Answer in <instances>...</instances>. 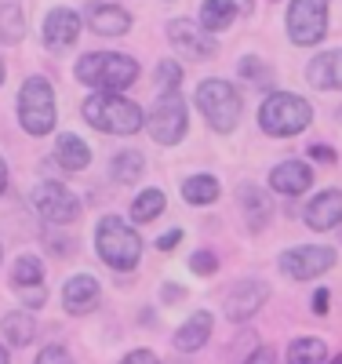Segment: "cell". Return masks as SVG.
I'll return each mask as SVG.
<instances>
[{
	"label": "cell",
	"mask_w": 342,
	"mask_h": 364,
	"mask_svg": "<svg viewBox=\"0 0 342 364\" xmlns=\"http://www.w3.org/2000/svg\"><path fill=\"white\" fill-rule=\"evenodd\" d=\"M80 113L91 128L106 135H135L142 132V120H146L142 109L132 99H124L120 91H95L91 99H84Z\"/></svg>",
	"instance_id": "1"
},
{
	"label": "cell",
	"mask_w": 342,
	"mask_h": 364,
	"mask_svg": "<svg viewBox=\"0 0 342 364\" xmlns=\"http://www.w3.org/2000/svg\"><path fill=\"white\" fill-rule=\"evenodd\" d=\"M77 80L99 91H124L139 80V63L132 55L117 51H91L77 63Z\"/></svg>",
	"instance_id": "2"
},
{
	"label": "cell",
	"mask_w": 342,
	"mask_h": 364,
	"mask_svg": "<svg viewBox=\"0 0 342 364\" xmlns=\"http://www.w3.org/2000/svg\"><path fill=\"white\" fill-rule=\"evenodd\" d=\"M309 120H314V109L295 91H273L259 106V128L273 139H292V135L306 132Z\"/></svg>",
	"instance_id": "3"
},
{
	"label": "cell",
	"mask_w": 342,
	"mask_h": 364,
	"mask_svg": "<svg viewBox=\"0 0 342 364\" xmlns=\"http://www.w3.org/2000/svg\"><path fill=\"white\" fill-rule=\"evenodd\" d=\"M95 248H99V259L113 269H135L139 259H142V237L117 215H106L99 219L95 226Z\"/></svg>",
	"instance_id": "4"
},
{
	"label": "cell",
	"mask_w": 342,
	"mask_h": 364,
	"mask_svg": "<svg viewBox=\"0 0 342 364\" xmlns=\"http://www.w3.org/2000/svg\"><path fill=\"white\" fill-rule=\"evenodd\" d=\"M58 120V106H55V87L44 77H29L18 91V124L29 135H51Z\"/></svg>",
	"instance_id": "5"
},
{
	"label": "cell",
	"mask_w": 342,
	"mask_h": 364,
	"mask_svg": "<svg viewBox=\"0 0 342 364\" xmlns=\"http://www.w3.org/2000/svg\"><path fill=\"white\" fill-rule=\"evenodd\" d=\"M197 106H201V113L208 117V124H211L215 132H223V135L240 124L244 102H240V91H237L230 80H219V77L201 80V84H197Z\"/></svg>",
	"instance_id": "6"
},
{
	"label": "cell",
	"mask_w": 342,
	"mask_h": 364,
	"mask_svg": "<svg viewBox=\"0 0 342 364\" xmlns=\"http://www.w3.org/2000/svg\"><path fill=\"white\" fill-rule=\"evenodd\" d=\"M146 128L153 135L157 146H178L186 135V102L178 91H161V99L153 102L149 117H146Z\"/></svg>",
	"instance_id": "7"
},
{
	"label": "cell",
	"mask_w": 342,
	"mask_h": 364,
	"mask_svg": "<svg viewBox=\"0 0 342 364\" xmlns=\"http://www.w3.org/2000/svg\"><path fill=\"white\" fill-rule=\"evenodd\" d=\"M328 33V0H292L288 4V37L299 48H314Z\"/></svg>",
	"instance_id": "8"
},
{
	"label": "cell",
	"mask_w": 342,
	"mask_h": 364,
	"mask_svg": "<svg viewBox=\"0 0 342 364\" xmlns=\"http://www.w3.org/2000/svg\"><path fill=\"white\" fill-rule=\"evenodd\" d=\"M33 208L44 223L55 226H70L73 219H80V197L62 182H41L33 190Z\"/></svg>",
	"instance_id": "9"
},
{
	"label": "cell",
	"mask_w": 342,
	"mask_h": 364,
	"mask_svg": "<svg viewBox=\"0 0 342 364\" xmlns=\"http://www.w3.org/2000/svg\"><path fill=\"white\" fill-rule=\"evenodd\" d=\"M277 266H281L292 281H309V277H321V273H328L335 266V248L299 245V248H288Z\"/></svg>",
	"instance_id": "10"
},
{
	"label": "cell",
	"mask_w": 342,
	"mask_h": 364,
	"mask_svg": "<svg viewBox=\"0 0 342 364\" xmlns=\"http://www.w3.org/2000/svg\"><path fill=\"white\" fill-rule=\"evenodd\" d=\"M269 299V284L266 281H237L226 295V317L230 321H252L259 310H262V302Z\"/></svg>",
	"instance_id": "11"
},
{
	"label": "cell",
	"mask_w": 342,
	"mask_h": 364,
	"mask_svg": "<svg viewBox=\"0 0 342 364\" xmlns=\"http://www.w3.org/2000/svg\"><path fill=\"white\" fill-rule=\"evenodd\" d=\"M168 37H171V44H175L186 58H211V55H215L211 33H204L201 22H193V18H175V22L168 26Z\"/></svg>",
	"instance_id": "12"
},
{
	"label": "cell",
	"mask_w": 342,
	"mask_h": 364,
	"mask_svg": "<svg viewBox=\"0 0 342 364\" xmlns=\"http://www.w3.org/2000/svg\"><path fill=\"white\" fill-rule=\"evenodd\" d=\"M84 22L95 29L99 37H124L132 29V15L120 4H109V0H91L84 8Z\"/></svg>",
	"instance_id": "13"
},
{
	"label": "cell",
	"mask_w": 342,
	"mask_h": 364,
	"mask_svg": "<svg viewBox=\"0 0 342 364\" xmlns=\"http://www.w3.org/2000/svg\"><path fill=\"white\" fill-rule=\"evenodd\" d=\"M99 299H102V288L91 273H77V277H70L66 288H62V306H66V314H73V317L91 314L99 306Z\"/></svg>",
	"instance_id": "14"
},
{
	"label": "cell",
	"mask_w": 342,
	"mask_h": 364,
	"mask_svg": "<svg viewBox=\"0 0 342 364\" xmlns=\"http://www.w3.org/2000/svg\"><path fill=\"white\" fill-rule=\"evenodd\" d=\"M342 223V190H321L314 200L306 204V226L328 233Z\"/></svg>",
	"instance_id": "15"
},
{
	"label": "cell",
	"mask_w": 342,
	"mask_h": 364,
	"mask_svg": "<svg viewBox=\"0 0 342 364\" xmlns=\"http://www.w3.org/2000/svg\"><path fill=\"white\" fill-rule=\"evenodd\" d=\"M80 26H84V18L73 8H51L44 18V44L48 48H70L80 37Z\"/></svg>",
	"instance_id": "16"
},
{
	"label": "cell",
	"mask_w": 342,
	"mask_h": 364,
	"mask_svg": "<svg viewBox=\"0 0 342 364\" xmlns=\"http://www.w3.org/2000/svg\"><path fill=\"white\" fill-rule=\"evenodd\" d=\"M309 182H314V171H309V164H302V161H284V164H277L269 171V190L284 193V197L306 193Z\"/></svg>",
	"instance_id": "17"
},
{
	"label": "cell",
	"mask_w": 342,
	"mask_h": 364,
	"mask_svg": "<svg viewBox=\"0 0 342 364\" xmlns=\"http://www.w3.org/2000/svg\"><path fill=\"white\" fill-rule=\"evenodd\" d=\"M211 314L208 310H197V314H190L178 328H175V336H171V343H175V350L178 353H193V350H201L208 339H211Z\"/></svg>",
	"instance_id": "18"
},
{
	"label": "cell",
	"mask_w": 342,
	"mask_h": 364,
	"mask_svg": "<svg viewBox=\"0 0 342 364\" xmlns=\"http://www.w3.org/2000/svg\"><path fill=\"white\" fill-rule=\"evenodd\" d=\"M306 80L317 91H338L342 87V48L335 51H321L314 63L306 66Z\"/></svg>",
	"instance_id": "19"
},
{
	"label": "cell",
	"mask_w": 342,
	"mask_h": 364,
	"mask_svg": "<svg viewBox=\"0 0 342 364\" xmlns=\"http://www.w3.org/2000/svg\"><path fill=\"white\" fill-rule=\"evenodd\" d=\"M0 336H4L11 346H29L37 339V317L29 310H11L0 321Z\"/></svg>",
	"instance_id": "20"
},
{
	"label": "cell",
	"mask_w": 342,
	"mask_h": 364,
	"mask_svg": "<svg viewBox=\"0 0 342 364\" xmlns=\"http://www.w3.org/2000/svg\"><path fill=\"white\" fill-rule=\"evenodd\" d=\"M55 161L66 171H84L91 164V149L84 146L80 135L66 132V135H58V142H55Z\"/></svg>",
	"instance_id": "21"
},
{
	"label": "cell",
	"mask_w": 342,
	"mask_h": 364,
	"mask_svg": "<svg viewBox=\"0 0 342 364\" xmlns=\"http://www.w3.org/2000/svg\"><path fill=\"white\" fill-rule=\"evenodd\" d=\"M233 11H237V0H204L197 11V22L204 33H223L233 22Z\"/></svg>",
	"instance_id": "22"
},
{
	"label": "cell",
	"mask_w": 342,
	"mask_h": 364,
	"mask_svg": "<svg viewBox=\"0 0 342 364\" xmlns=\"http://www.w3.org/2000/svg\"><path fill=\"white\" fill-rule=\"evenodd\" d=\"M182 197H186V204L204 208V204H215L223 197V186H219V178H215V175H190L182 182Z\"/></svg>",
	"instance_id": "23"
},
{
	"label": "cell",
	"mask_w": 342,
	"mask_h": 364,
	"mask_svg": "<svg viewBox=\"0 0 342 364\" xmlns=\"http://www.w3.org/2000/svg\"><path fill=\"white\" fill-rule=\"evenodd\" d=\"M26 37V15L18 0H0V41L18 44Z\"/></svg>",
	"instance_id": "24"
},
{
	"label": "cell",
	"mask_w": 342,
	"mask_h": 364,
	"mask_svg": "<svg viewBox=\"0 0 342 364\" xmlns=\"http://www.w3.org/2000/svg\"><path fill=\"white\" fill-rule=\"evenodd\" d=\"M142 168H146V157L135 154V149H120V154L109 161V175L117 182H124V186H132V182L142 178Z\"/></svg>",
	"instance_id": "25"
},
{
	"label": "cell",
	"mask_w": 342,
	"mask_h": 364,
	"mask_svg": "<svg viewBox=\"0 0 342 364\" xmlns=\"http://www.w3.org/2000/svg\"><path fill=\"white\" fill-rule=\"evenodd\" d=\"M240 204H244V211H247V223H252V230L262 226V223L269 219V211H273L269 193H266V190H255V186H240Z\"/></svg>",
	"instance_id": "26"
},
{
	"label": "cell",
	"mask_w": 342,
	"mask_h": 364,
	"mask_svg": "<svg viewBox=\"0 0 342 364\" xmlns=\"http://www.w3.org/2000/svg\"><path fill=\"white\" fill-rule=\"evenodd\" d=\"M44 281V266L37 255H18L11 266V284L15 288H37Z\"/></svg>",
	"instance_id": "27"
},
{
	"label": "cell",
	"mask_w": 342,
	"mask_h": 364,
	"mask_svg": "<svg viewBox=\"0 0 342 364\" xmlns=\"http://www.w3.org/2000/svg\"><path fill=\"white\" fill-rule=\"evenodd\" d=\"M288 360L292 364H324L328 346H324V339H295L288 346Z\"/></svg>",
	"instance_id": "28"
},
{
	"label": "cell",
	"mask_w": 342,
	"mask_h": 364,
	"mask_svg": "<svg viewBox=\"0 0 342 364\" xmlns=\"http://www.w3.org/2000/svg\"><path fill=\"white\" fill-rule=\"evenodd\" d=\"M164 211V193L161 190H142L135 200H132V219L135 223H153Z\"/></svg>",
	"instance_id": "29"
},
{
	"label": "cell",
	"mask_w": 342,
	"mask_h": 364,
	"mask_svg": "<svg viewBox=\"0 0 342 364\" xmlns=\"http://www.w3.org/2000/svg\"><path fill=\"white\" fill-rule=\"evenodd\" d=\"M237 70H240V77H244V80H252V84H269V80H273L269 63H262V58H255V55H244Z\"/></svg>",
	"instance_id": "30"
},
{
	"label": "cell",
	"mask_w": 342,
	"mask_h": 364,
	"mask_svg": "<svg viewBox=\"0 0 342 364\" xmlns=\"http://www.w3.org/2000/svg\"><path fill=\"white\" fill-rule=\"evenodd\" d=\"M178 84H182V66L171 63V58H164V63L157 66V87L161 91H178Z\"/></svg>",
	"instance_id": "31"
},
{
	"label": "cell",
	"mask_w": 342,
	"mask_h": 364,
	"mask_svg": "<svg viewBox=\"0 0 342 364\" xmlns=\"http://www.w3.org/2000/svg\"><path fill=\"white\" fill-rule=\"evenodd\" d=\"M33 364H73V353H70L66 346L51 343V346H44V350L37 353V360H33Z\"/></svg>",
	"instance_id": "32"
},
{
	"label": "cell",
	"mask_w": 342,
	"mask_h": 364,
	"mask_svg": "<svg viewBox=\"0 0 342 364\" xmlns=\"http://www.w3.org/2000/svg\"><path fill=\"white\" fill-rule=\"evenodd\" d=\"M190 269L197 273V277H211V273L219 269V259H215L211 252H197V255H190Z\"/></svg>",
	"instance_id": "33"
},
{
	"label": "cell",
	"mask_w": 342,
	"mask_h": 364,
	"mask_svg": "<svg viewBox=\"0 0 342 364\" xmlns=\"http://www.w3.org/2000/svg\"><path fill=\"white\" fill-rule=\"evenodd\" d=\"M15 291H18V299H22V306H29V310L44 302V288H41V284H37V288H15Z\"/></svg>",
	"instance_id": "34"
},
{
	"label": "cell",
	"mask_w": 342,
	"mask_h": 364,
	"mask_svg": "<svg viewBox=\"0 0 342 364\" xmlns=\"http://www.w3.org/2000/svg\"><path fill=\"white\" fill-rule=\"evenodd\" d=\"M120 364H161V360H157V353H153V350H132Z\"/></svg>",
	"instance_id": "35"
},
{
	"label": "cell",
	"mask_w": 342,
	"mask_h": 364,
	"mask_svg": "<svg viewBox=\"0 0 342 364\" xmlns=\"http://www.w3.org/2000/svg\"><path fill=\"white\" fill-rule=\"evenodd\" d=\"M244 364H277V353L269 346H259V350H252V357H247Z\"/></svg>",
	"instance_id": "36"
},
{
	"label": "cell",
	"mask_w": 342,
	"mask_h": 364,
	"mask_svg": "<svg viewBox=\"0 0 342 364\" xmlns=\"http://www.w3.org/2000/svg\"><path fill=\"white\" fill-rule=\"evenodd\" d=\"M309 157H314V161H324V164H331V161H335V149H331V146H317V142H314V146H309Z\"/></svg>",
	"instance_id": "37"
},
{
	"label": "cell",
	"mask_w": 342,
	"mask_h": 364,
	"mask_svg": "<svg viewBox=\"0 0 342 364\" xmlns=\"http://www.w3.org/2000/svg\"><path fill=\"white\" fill-rule=\"evenodd\" d=\"M178 240H182V230H168V233L157 240V248H161V252H171V248L178 245Z\"/></svg>",
	"instance_id": "38"
},
{
	"label": "cell",
	"mask_w": 342,
	"mask_h": 364,
	"mask_svg": "<svg viewBox=\"0 0 342 364\" xmlns=\"http://www.w3.org/2000/svg\"><path fill=\"white\" fill-rule=\"evenodd\" d=\"M328 288H317V295H314V314H328Z\"/></svg>",
	"instance_id": "39"
},
{
	"label": "cell",
	"mask_w": 342,
	"mask_h": 364,
	"mask_svg": "<svg viewBox=\"0 0 342 364\" xmlns=\"http://www.w3.org/2000/svg\"><path fill=\"white\" fill-rule=\"evenodd\" d=\"M161 295H164V302H175V299H182L186 291H182L178 284H164V288H161Z\"/></svg>",
	"instance_id": "40"
},
{
	"label": "cell",
	"mask_w": 342,
	"mask_h": 364,
	"mask_svg": "<svg viewBox=\"0 0 342 364\" xmlns=\"http://www.w3.org/2000/svg\"><path fill=\"white\" fill-rule=\"evenodd\" d=\"M8 190V164H4V157H0V193Z\"/></svg>",
	"instance_id": "41"
},
{
	"label": "cell",
	"mask_w": 342,
	"mask_h": 364,
	"mask_svg": "<svg viewBox=\"0 0 342 364\" xmlns=\"http://www.w3.org/2000/svg\"><path fill=\"white\" fill-rule=\"evenodd\" d=\"M0 364H11V357H8V346L0 343Z\"/></svg>",
	"instance_id": "42"
},
{
	"label": "cell",
	"mask_w": 342,
	"mask_h": 364,
	"mask_svg": "<svg viewBox=\"0 0 342 364\" xmlns=\"http://www.w3.org/2000/svg\"><path fill=\"white\" fill-rule=\"evenodd\" d=\"M0 84H4V58H0Z\"/></svg>",
	"instance_id": "43"
},
{
	"label": "cell",
	"mask_w": 342,
	"mask_h": 364,
	"mask_svg": "<svg viewBox=\"0 0 342 364\" xmlns=\"http://www.w3.org/2000/svg\"><path fill=\"white\" fill-rule=\"evenodd\" d=\"M331 364H342V353H338V357H335V360H331Z\"/></svg>",
	"instance_id": "44"
},
{
	"label": "cell",
	"mask_w": 342,
	"mask_h": 364,
	"mask_svg": "<svg viewBox=\"0 0 342 364\" xmlns=\"http://www.w3.org/2000/svg\"><path fill=\"white\" fill-rule=\"evenodd\" d=\"M0 259H4V248H0Z\"/></svg>",
	"instance_id": "45"
}]
</instances>
